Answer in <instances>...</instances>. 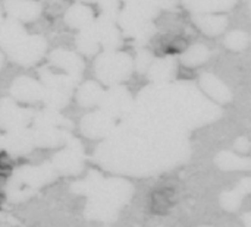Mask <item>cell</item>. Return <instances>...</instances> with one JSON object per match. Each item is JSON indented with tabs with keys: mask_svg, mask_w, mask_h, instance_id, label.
Wrapping results in <instances>:
<instances>
[{
	"mask_svg": "<svg viewBox=\"0 0 251 227\" xmlns=\"http://www.w3.org/2000/svg\"><path fill=\"white\" fill-rule=\"evenodd\" d=\"M175 205V191L172 188L154 189L150 195V213L154 216H166Z\"/></svg>",
	"mask_w": 251,
	"mask_h": 227,
	"instance_id": "cell-1",
	"label": "cell"
},
{
	"mask_svg": "<svg viewBox=\"0 0 251 227\" xmlns=\"http://www.w3.org/2000/svg\"><path fill=\"white\" fill-rule=\"evenodd\" d=\"M7 170V169H10V161H9V157H7V154H4V153H1L0 154V170Z\"/></svg>",
	"mask_w": 251,
	"mask_h": 227,
	"instance_id": "cell-2",
	"label": "cell"
}]
</instances>
